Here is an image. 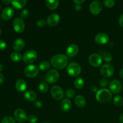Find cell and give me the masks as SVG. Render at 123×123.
I'll return each mask as SVG.
<instances>
[{
    "instance_id": "1",
    "label": "cell",
    "mask_w": 123,
    "mask_h": 123,
    "mask_svg": "<svg viewBox=\"0 0 123 123\" xmlns=\"http://www.w3.org/2000/svg\"><path fill=\"white\" fill-rule=\"evenodd\" d=\"M68 63V58L64 54H58L54 55L50 59V64L52 66L57 69H62L67 66Z\"/></svg>"
},
{
    "instance_id": "2",
    "label": "cell",
    "mask_w": 123,
    "mask_h": 123,
    "mask_svg": "<svg viewBox=\"0 0 123 123\" xmlns=\"http://www.w3.org/2000/svg\"><path fill=\"white\" fill-rule=\"evenodd\" d=\"M96 99L98 102L102 103H108L112 98V93L109 90L103 88L98 90L96 93Z\"/></svg>"
},
{
    "instance_id": "3",
    "label": "cell",
    "mask_w": 123,
    "mask_h": 123,
    "mask_svg": "<svg viewBox=\"0 0 123 123\" xmlns=\"http://www.w3.org/2000/svg\"><path fill=\"white\" fill-rule=\"evenodd\" d=\"M81 67L77 62H71L67 67V73L71 76H78L81 73Z\"/></svg>"
},
{
    "instance_id": "4",
    "label": "cell",
    "mask_w": 123,
    "mask_h": 123,
    "mask_svg": "<svg viewBox=\"0 0 123 123\" xmlns=\"http://www.w3.org/2000/svg\"><path fill=\"white\" fill-rule=\"evenodd\" d=\"M37 57V53L34 50H29L24 54L22 60L24 62L27 64H31L36 60Z\"/></svg>"
},
{
    "instance_id": "5",
    "label": "cell",
    "mask_w": 123,
    "mask_h": 123,
    "mask_svg": "<svg viewBox=\"0 0 123 123\" xmlns=\"http://www.w3.org/2000/svg\"><path fill=\"white\" fill-rule=\"evenodd\" d=\"M39 72V68L36 65L30 64L24 69V73L28 78H33L37 76Z\"/></svg>"
},
{
    "instance_id": "6",
    "label": "cell",
    "mask_w": 123,
    "mask_h": 123,
    "mask_svg": "<svg viewBox=\"0 0 123 123\" xmlns=\"http://www.w3.org/2000/svg\"><path fill=\"white\" fill-rule=\"evenodd\" d=\"M60 74L56 70H51L46 73L45 76L46 81L49 84H54L58 80Z\"/></svg>"
},
{
    "instance_id": "7",
    "label": "cell",
    "mask_w": 123,
    "mask_h": 123,
    "mask_svg": "<svg viewBox=\"0 0 123 123\" xmlns=\"http://www.w3.org/2000/svg\"><path fill=\"white\" fill-rule=\"evenodd\" d=\"M100 73L105 78H111L114 73V67L110 64H105L101 67Z\"/></svg>"
},
{
    "instance_id": "8",
    "label": "cell",
    "mask_w": 123,
    "mask_h": 123,
    "mask_svg": "<svg viewBox=\"0 0 123 123\" xmlns=\"http://www.w3.org/2000/svg\"><path fill=\"white\" fill-rule=\"evenodd\" d=\"M50 93L52 97L56 100H61L64 96V93L62 89L58 85H55L52 88Z\"/></svg>"
},
{
    "instance_id": "9",
    "label": "cell",
    "mask_w": 123,
    "mask_h": 123,
    "mask_svg": "<svg viewBox=\"0 0 123 123\" xmlns=\"http://www.w3.org/2000/svg\"><path fill=\"white\" fill-rule=\"evenodd\" d=\"M13 26L14 31L18 33H21L25 30V23L20 18H16L13 20Z\"/></svg>"
},
{
    "instance_id": "10",
    "label": "cell",
    "mask_w": 123,
    "mask_h": 123,
    "mask_svg": "<svg viewBox=\"0 0 123 123\" xmlns=\"http://www.w3.org/2000/svg\"><path fill=\"white\" fill-rule=\"evenodd\" d=\"M88 61L90 65L92 67H99L102 65L103 60L100 55L97 54H92L89 56Z\"/></svg>"
},
{
    "instance_id": "11",
    "label": "cell",
    "mask_w": 123,
    "mask_h": 123,
    "mask_svg": "<svg viewBox=\"0 0 123 123\" xmlns=\"http://www.w3.org/2000/svg\"><path fill=\"white\" fill-rule=\"evenodd\" d=\"M89 10L91 14L93 15H97L102 10V5L100 1H94L90 4Z\"/></svg>"
},
{
    "instance_id": "12",
    "label": "cell",
    "mask_w": 123,
    "mask_h": 123,
    "mask_svg": "<svg viewBox=\"0 0 123 123\" xmlns=\"http://www.w3.org/2000/svg\"><path fill=\"white\" fill-rule=\"evenodd\" d=\"M14 117L16 120L20 123H25L28 120L26 112L21 109H18L14 111Z\"/></svg>"
},
{
    "instance_id": "13",
    "label": "cell",
    "mask_w": 123,
    "mask_h": 123,
    "mask_svg": "<svg viewBox=\"0 0 123 123\" xmlns=\"http://www.w3.org/2000/svg\"><path fill=\"white\" fill-rule=\"evenodd\" d=\"M94 40L96 43L98 44H105L108 43L109 40V36L104 32H101L98 33L95 36Z\"/></svg>"
},
{
    "instance_id": "14",
    "label": "cell",
    "mask_w": 123,
    "mask_h": 123,
    "mask_svg": "<svg viewBox=\"0 0 123 123\" xmlns=\"http://www.w3.org/2000/svg\"><path fill=\"white\" fill-rule=\"evenodd\" d=\"M109 88L112 93L118 94L122 89V85L119 80H113L109 84Z\"/></svg>"
},
{
    "instance_id": "15",
    "label": "cell",
    "mask_w": 123,
    "mask_h": 123,
    "mask_svg": "<svg viewBox=\"0 0 123 123\" xmlns=\"http://www.w3.org/2000/svg\"><path fill=\"white\" fill-rule=\"evenodd\" d=\"M60 20V16L56 13L51 14L47 19V24L50 26H55L58 24Z\"/></svg>"
},
{
    "instance_id": "16",
    "label": "cell",
    "mask_w": 123,
    "mask_h": 123,
    "mask_svg": "<svg viewBox=\"0 0 123 123\" xmlns=\"http://www.w3.org/2000/svg\"><path fill=\"white\" fill-rule=\"evenodd\" d=\"M14 10L10 7H7L2 10V18L6 20H10L14 15Z\"/></svg>"
},
{
    "instance_id": "17",
    "label": "cell",
    "mask_w": 123,
    "mask_h": 123,
    "mask_svg": "<svg viewBox=\"0 0 123 123\" xmlns=\"http://www.w3.org/2000/svg\"><path fill=\"white\" fill-rule=\"evenodd\" d=\"M79 52V47L75 44H72L68 46L66 50V54L68 56L73 57L76 56Z\"/></svg>"
},
{
    "instance_id": "18",
    "label": "cell",
    "mask_w": 123,
    "mask_h": 123,
    "mask_svg": "<svg viewBox=\"0 0 123 123\" xmlns=\"http://www.w3.org/2000/svg\"><path fill=\"white\" fill-rule=\"evenodd\" d=\"M25 41L21 38H18L14 40L13 44V48L16 51H20L25 47Z\"/></svg>"
},
{
    "instance_id": "19",
    "label": "cell",
    "mask_w": 123,
    "mask_h": 123,
    "mask_svg": "<svg viewBox=\"0 0 123 123\" xmlns=\"http://www.w3.org/2000/svg\"><path fill=\"white\" fill-rule=\"evenodd\" d=\"M15 87L17 91H19V92H24L26 90V88H27V84L24 79H19L16 82Z\"/></svg>"
},
{
    "instance_id": "20",
    "label": "cell",
    "mask_w": 123,
    "mask_h": 123,
    "mask_svg": "<svg viewBox=\"0 0 123 123\" xmlns=\"http://www.w3.org/2000/svg\"><path fill=\"white\" fill-rule=\"evenodd\" d=\"M37 97V95L34 91H31V90H30V91H26V92H25L24 94V98L26 100L28 101V102H34L36 100Z\"/></svg>"
},
{
    "instance_id": "21",
    "label": "cell",
    "mask_w": 123,
    "mask_h": 123,
    "mask_svg": "<svg viewBox=\"0 0 123 123\" xmlns=\"http://www.w3.org/2000/svg\"><path fill=\"white\" fill-rule=\"evenodd\" d=\"M72 108V102L67 98L62 100L61 102V109L64 112H68Z\"/></svg>"
},
{
    "instance_id": "22",
    "label": "cell",
    "mask_w": 123,
    "mask_h": 123,
    "mask_svg": "<svg viewBox=\"0 0 123 123\" xmlns=\"http://www.w3.org/2000/svg\"><path fill=\"white\" fill-rule=\"evenodd\" d=\"M74 102H75V104L77 106L80 108H84L86 103L85 98L80 95H79V96L76 97L75 99H74Z\"/></svg>"
},
{
    "instance_id": "23",
    "label": "cell",
    "mask_w": 123,
    "mask_h": 123,
    "mask_svg": "<svg viewBox=\"0 0 123 123\" xmlns=\"http://www.w3.org/2000/svg\"><path fill=\"white\" fill-rule=\"evenodd\" d=\"M60 2L58 0H46V5L49 9L54 10L58 8Z\"/></svg>"
},
{
    "instance_id": "24",
    "label": "cell",
    "mask_w": 123,
    "mask_h": 123,
    "mask_svg": "<svg viewBox=\"0 0 123 123\" xmlns=\"http://www.w3.org/2000/svg\"><path fill=\"white\" fill-rule=\"evenodd\" d=\"M12 6L16 8V9H21L23 8L25 6H26L27 1L26 0H23V1H20V0H16V1H11Z\"/></svg>"
},
{
    "instance_id": "25",
    "label": "cell",
    "mask_w": 123,
    "mask_h": 123,
    "mask_svg": "<svg viewBox=\"0 0 123 123\" xmlns=\"http://www.w3.org/2000/svg\"><path fill=\"white\" fill-rule=\"evenodd\" d=\"M74 86H75L76 88L78 89H82L84 87V85H85V82H84V80L82 78H77L75 79L74 82Z\"/></svg>"
},
{
    "instance_id": "26",
    "label": "cell",
    "mask_w": 123,
    "mask_h": 123,
    "mask_svg": "<svg viewBox=\"0 0 123 123\" xmlns=\"http://www.w3.org/2000/svg\"><path fill=\"white\" fill-rule=\"evenodd\" d=\"M50 65L49 62L47 61H43L41 62L39 65V69L43 72H46L50 68Z\"/></svg>"
},
{
    "instance_id": "27",
    "label": "cell",
    "mask_w": 123,
    "mask_h": 123,
    "mask_svg": "<svg viewBox=\"0 0 123 123\" xmlns=\"http://www.w3.org/2000/svg\"><path fill=\"white\" fill-rule=\"evenodd\" d=\"M10 58L14 62H19L22 58L21 54L19 52H13L10 55Z\"/></svg>"
},
{
    "instance_id": "28",
    "label": "cell",
    "mask_w": 123,
    "mask_h": 123,
    "mask_svg": "<svg viewBox=\"0 0 123 123\" xmlns=\"http://www.w3.org/2000/svg\"><path fill=\"white\" fill-rule=\"evenodd\" d=\"M48 85L46 82H41L38 85V90L40 91L42 93H46L48 91Z\"/></svg>"
},
{
    "instance_id": "29",
    "label": "cell",
    "mask_w": 123,
    "mask_h": 123,
    "mask_svg": "<svg viewBox=\"0 0 123 123\" xmlns=\"http://www.w3.org/2000/svg\"><path fill=\"white\" fill-rule=\"evenodd\" d=\"M113 102H114V104L116 106L120 107L123 105V98L121 96H116L114 97Z\"/></svg>"
},
{
    "instance_id": "30",
    "label": "cell",
    "mask_w": 123,
    "mask_h": 123,
    "mask_svg": "<svg viewBox=\"0 0 123 123\" xmlns=\"http://www.w3.org/2000/svg\"><path fill=\"white\" fill-rule=\"evenodd\" d=\"M64 95L67 97V98H73L75 96V91L73 89H68L65 92Z\"/></svg>"
},
{
    "instance_id": "31",
    "label": "cell",
    "mask_w": 123,
    "mask_h": 123,
    "mask_svg": "<svg viewBox=\"0 0 123 123\" xmlns=\"http://www.w3.org/2000/svg\"><path fill=\"white\" fill-rule=\"evenodd\" d=\"M103 2L104 6L108 8H111L114 7L115 5V1L113 0H105V1H103Z\"/></svg>"
},
{
    "instance_id": "32",
    "label": "cell",
    "mask_w": 123,
    "mask_h": 123,
    "mask_svg": "<svg viewBox=\"0 0 123 123\" xmlns=\"http://www.w3.org/2000/svg\"><path fill=\"white\" fill-rule=\"evenodd\" d=\"M1 123H16L14 119L9 116L5 117L2 120Z\"/></svg>"
},
{
    "instance_id": "33",
    "label": "cell",
    "mask_w": 123,
    "mask_h": 123,
    "mask_svg": "<svg viewBox=\"0 0 123 123\" xmlns=\"http://www.w3.org/2000/svg\"><path fill=\"white\" fill-rule=\"evenodd\" d=\"M103 60H105L106 62H111L112 60V56L111 54L109 52H106L105 53L104 55H103Z\"/></svg>"
},
{
    "instance_id": "34",
    "label": "cell",
    "mask_w": 123,
    "mask_h": 123,
    "mask_svg": "<svg viewBox=\"0 0 123 123\" xmlns=\"http://www.w3.org/2000/svg\"><path fill=\"white\" fill-rule=\"evenodd\" d=\"M20 17L22 19H26L30 15V12L27 9H24L21 12H20Z\"/></svg>"
},
{
    "instance_id": "35",
    "label": "cell",
    "mask_w": 123,
    "mask_h": 123,
    "mask_svg": "<svg viewBox=\"0 0 123 123\" xmlns=\"http://www.w3.org/2000/svg\"><path fill=\"white\" fill-rule=\"evenodd\" d=\"M27 120L30 123H36L37 121V117L34 115H30L28 117Z\"/></svg>"
},
{
    "instance_id": "36",
    "label": "cell",
    "mask_w": 123,
    "mask_h": 123,
    "mask_svg": "<svg viewBox=\"0 0 123 123\" xmlns=\"http://www.w3.org/2000/svg\"><path fill=\"white\" fill-rule=\"evenodd\" d=\"M109 84V80L106 79H102L99 81L100 86L102 87H106Z\"/></svg>"
},
{
    "instance_id": "37",
    "label": "cell",
    "mask_w": 123,
    "mask_h": 123,
    "mask_svg": "<svg viewBox=\"0 0 123 123\" xmlns=\"http://www.w3.org/2000/svg\"><path fill=\"white\" fill-rule=\"evenodd\" d=\"M36 24H37V26H38V27L42 28V27H44V26H45L46 24V21L44 20V19H40L37 22Z\"/></svg>"
},
{
    "instance_id": "38",
    "label": "cell",
    "mask_w": 123,
    "mask_h": 123,
    "mask_svg": "<svg viewBox=\"0 0 123 123\" xmlns=\"http://www.w3.org/2000/svg\"><path fill=\"white\" fill-rule=\"evenodd\" d=\"M7 48V43L4 40H0V50H3Z\"/></svg>"
},
{
    "instance_id": "39",
    "label": "cell",
    "mask_w": 123,
    "mask_h": 123,
    "mask_svg": "<svg viewBox=\"0 0 123 123\" xmlns=\"http://www.w3.org/2000/svg\"><path fill=\"white\" fill-rule=\"evenodd\" d=\"M34 106L36 107L37 109H40L42 107V102L40 100H36L34 102Z\"/></svg>"
},
{
    "instance_id": "40",
    "label": "cell",
    "mask_w": 123,
    "mask_h": 123,
    "mask_svg": "<svg viewBox=\"0 0 123 123\" xmlns=\"http://www.w3.org/2000/svg\"><path fill=\"white\" fill-rule=\"evenodd\" d=\"M118 22L119 24L121 26H122L123 28V13L120 16V18H119V20H118Z\"/></svg>"
},
{
    "instance_id": "41",
    "label": "cell",
    "mask_w": 123,
    "mask_h": 123,
    "mask_svg": "<svg viewBox=\"0 0 123 123\" xmlns=\"http://www.w3.org/2000/svg\"><path fill=\"white\" fill-rule=\"evenodd\" d=\"M73 2H74V3H75L76 5H79V6H80V4L84 3V0H74Z\"/></svg>"
},
{
    "instance_id": "42",
    "label": "cell",
    "mask_w": 123,
    "mask_h": 123,
    "mask_svg": "<svg viewBox=\"0 0 123 123\" xmlns=\"http://www.w3.org/2000/svg\"><path fill=\"white\" fill-rule=\"evenodd\" d=\"M4 76L3 74L0 73V85L2 84L4 82Z\"/></svg>"
},
{
    "instance_id": "43",
    "label": "cell",
    "mask_w": 123,
    "mask_h": 123,
    "mask_svg": "<svg viewBox=\"0 0 123 123\" xmlns=\"http://www.w3.org/2000/svg\"><path fill=\"white\" fill-rule=\"evenodd\" d=\"M91 90L92 92H96V93H97V92L98 91L97 87H96V86H93L91 87Z\"/></svg>"
},
{
    "instance_id": "44",
    "label": "cell",
    "mask_w": 123,
    "mask_h": 123,
    "mask_svg": "<svg viewBox=\"0 0 123 123\" xmlns=\"http://www.w3.org/2000/svg\"><path fill=\"white\" fill-rule=\"evenodd\" d=\"M119 120H120V123H123V114H121L120 118H119Z\"/></svg>"
},
{
    "instance_id": "45",
    "label": "cell",
    "mask_w": 123,
    "mask_h": 123,
    "mask_svg": "<svg viewBox=\"0 0 123 123\" xmlns=\"http://www.w3.org/2000/svg\"><path fill=\"white\" fill-rule=\"evenodd\" d=\"M11 1H6V0H3V1H2V2L4 4H8L11 3Z\"/></svg>"
},
{
    "instance_id": "46",
    "label": "cell",
    "mask_w": 123,
    "mask_h": 123,
    "mask_svg": "<svg viewBox=\"0 0 123 123\" xmlns=\"http://www.w3.org/2000/svg\"><path fill=\"white\" fill-rule=\"evenodd\" d=\"M120 76H121V78H122V79H123V68L121 70H120Z\"/></svg>"
},
{
    "instance_id": "47",
    "label": "cell",
    "mask_w": 123,
    "mask_h": 123,
    "mask_svg": "<svg viewBox=\"0 0 123 123\" xmlns=\"http://www.w3.org/2000/svg\"><path fill=\"white\" fill-rule=\"evenodd\" d=\"M75 8L77 10H80V8H81V7H80V6H79V5H76V6L75 7Z\"/></svg>"
},
{
    "instance_id": "48",
    "label": "cell",
    "mask_w": 123,
    "mask_h": 123,
    "mask_svg": "<svg viewBox=\"0 0 123 123\" xmlns=\"http://www.w3.org/2000/svg\"><path fill=\"white\" fill-rule=\"evenodd\" d=\"M3 68H4L3 65H2V64L0 63V72H1V71H2V70H3Z\"/></svg>"
},
{
    "instance_id": "49",
    "label": "cell",
    "mask_w": 123,
    "mask_h": 123,
    "mask_svg": "<svg viewBox=\"0 0 123 123\" xmlns=\"http://www.w3.org/2000/svg\"><path fill=\"white\" fill-rule=\"evenodd\" d=\"M43 123H50L48 122V121H44V122H43Z\"/></svg>"
},
{
    "instance_id": "50",
    "label": "cell",
    "mask_w": 123,
    "mask_h": 123,
    "mask_svg": "<svg viewBox=\"0 0 123 123\" xmlns=\"http://www.w3.org/2000/svg\"><path fill=\"white\" fill-rule=\"evenodd\" d=\"M1 28H0V36H1Z\"/></svg>"
},
{
    "instance_id": "51",
    "label": "cell",
    "mask_w": 123,
    "mask_h": 123,
    "mask_svg": "<svg viewBox=\"0 0 123 123\" xmlns=\"http://www.w3.org/2000/svg\"><path fill=\"white\" fill-rule=\"evenodd\" d=\"M0 9H1V5H0Z\"/></svg>"
}]
</instances>
